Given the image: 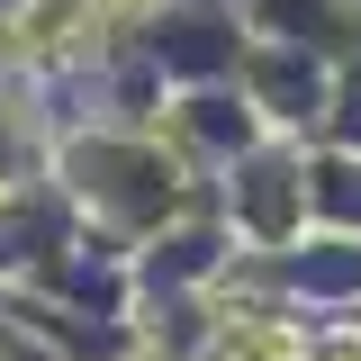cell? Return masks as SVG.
<instances>
[{
	"mask_svg": "<svg viewBox=\"0 0 361 361\" xmlns=\"http://www.w3.org/2000/svg\"><path fill=\"white\" fill-rule=\"evenodd\" d=\"M73 9H82V0H37V9H27V18H18V45H54V27H63V18H73Z\"/></svg>",
	"mask_w": 361,
	"mask_h": 361,
	"instance_id": "6da1fadb",
	"label": "cell"
}]
</instances>
